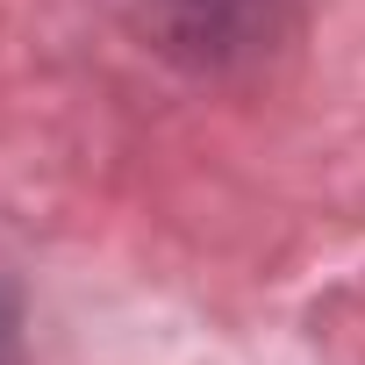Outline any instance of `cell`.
I'll list each match as a JSON object with an SVG mask.
<instances>
[]
</instances>
